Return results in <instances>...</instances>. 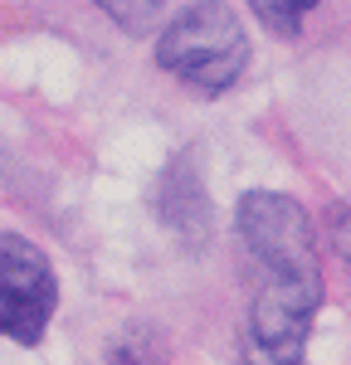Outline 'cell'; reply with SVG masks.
Masks as SVG:
<instances>
[{
  "mask_svg": "<svg viewBox=\"0 0 351 365\" xmlns=\"http://www.w3.org/2000/svg\"><path fill=\"white\" fill-rule=\"evenodd\" d=\"M156 63L195 93H225L249 63V34L225 0H195L161 29Z\"/></svg>",
  "mask_w": 351,
  "mask_h": 365,
  "instance_id": "cell-2",
  "label": "cell"
},
{
  "mask_svg": "<svg viewBox=\"0 0 351 365\" xmlns=\"http://www.w3.org/2000/svg\"><path fill=\"white\" fill-rule=\"evenodd\" d=\"M249 5H254V15H259V20L273 29V34L292 39V34L302 29V20L317 10L322 0H249Z\"/></svg>",
  "mask_w": 351,
  "mask_h": 365,
  "instance_id": "cell-4",
  "label": "cell"
},
{
  "mask_svg": "<svg viewBox=\"0 0 351 365\" xmlns=\"http://www.w3.org/2000/svg\"><path fill=\"white\" fill-rule=\"evenodd\" d=\"M239 244L263 273V287L249 297L244 317V365H297L322 307V263L312 220L292 195L249 190L239 195Z\"/></svg>",
  "mask_w": 351,
  "mask_h": 365,
  "instance_id": "cell-1",
  "label": "cell"
},
{
  "mask_svg": "<svg viewBox=\"0 0 351 365\" xmlns=\"http://www.w3.org/2000/svg\"><path fill=\"white\" fill-rule=\"evenodd\" d=\"M58 302L54 268L25 234H0V336L39 346Z\"/></svg>",
  "mask_w": 351,
  "mask_h": 365,
  "instance_id": "cell-3",
  "label": "cell"
},
{
  "mask_svg": "<svg viewBox=\"0 0 351 365\" xmlns=\"http://www.w3.org/2000/svg\"><path fill=\"white\" fill-rule=\"evenodd\" d=\"M332 249H337V253L351 263V205L332 210Z\"/></svg>",
  "mask_w": 351,
  "mask_h": 365,
  "instance_id": "cell-5",
  "label": "cell"
}]
</instances>
